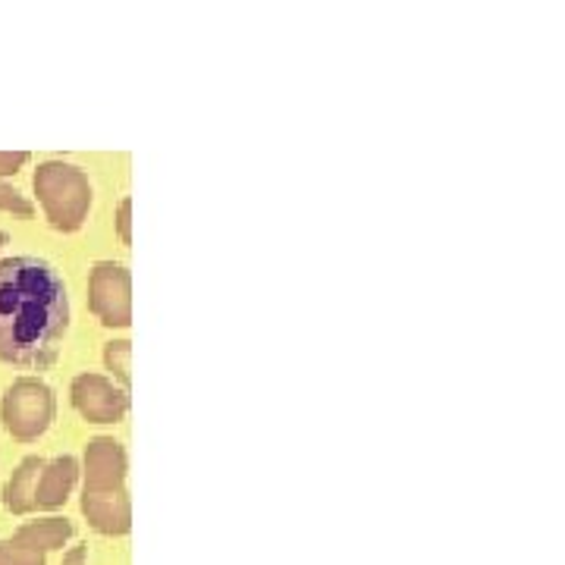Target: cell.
<instances>
[{
	"instance_id": "14",
	"label": "cell",
	"mask_w": 565,
	"mask_h": 565,
	"mask_svg": "<svg viewBox=\"0 0 565 565\" xmlns=\"http://www.w3.org/2000/svg\"><path fill=\"white\" fill-rule=\"evenodd\" d=\"M25 163H29V154H25V151H0V180L20 173Z\"/></svg>"
},
{
	"instance_id": "9",
	"label": "cell",
	"mask_w": 565,
	"mask_h": 565,
	"mask_svg": "<svg viewBox=\"0 0 565 565\" xmlns=\"http://www.w3.org/2000/svg\"><path fill=\"white\" fill-rule=\"evenodd\" d=\"M44 468V459L39 456H25L17 471L10 475V481L3 487V505L13 515H29L35 512V487H39V475Z\"/></svg>"
},
{
	"instance_id": "15",
	"label": "cell",
	"mask_w": 565,
	"mask_h": 565,
	"mask_svg": "<svg viewBox=\"0 0 565 565\" xmlns=\"http://www.w3.org/2000/svg\"><path fill=\"white\" fill-rule=\"evenodd\" d=\"M117 233H120L122 245L132 243V202L129 199H122L117 207Z\"/></svg>"
},
{
	"instance_id": "2",
	"label": "cell",
	"mask_w": 565,
	"mask_h": 565,
	"mask_svg": "<svg viewBox=\"0 0 565 565\" xmlns=\"http://www.w3.org/2000/svg\"><path fill=\"white\" fill-rule=\"evenodd\" d=\"M44 217L61 233H76L92 207V182L79 167L63 161L41 163L32 177Z\"/></svg>"
},
{
	"instance_id": "1",
	"label": "cell",
	"mask_w": 565,
	"mask_h": 565,
	"mask_svg": "<svg viewBox=\"0 0 565 565\" xmlns=\"http://www.w3.org/2000/svg\"><path fill=\"white\" fill-rule=\"evenodd\" d=\"M70 327L66 282L41 258L0 262V359L20 367H47Z\"/></svg>"
},
{
	"instance_id": "8",
	"label": "cell",
	"mask_w": 565,
	"mask_h": 565,
	"mask_svg": "<svg viewBox=\"0 0 565 565\" xmlns=\"http://www.w3.org/2000/svg\"><path fill=\"white\" fill-rule=\"evenodd\" d=\"M79 481V462L73 456H57L54 462H44L35 487V509H61L73 487Z\"/></svg>"
},
{
	"instance_id": "4",
	"label": "cell",
	"mask_w": 565,
	"mask_h": 565,
	"mask_svg": "<svg viewBox=\"0 0 565 565\" xmlns=\"http://www.w3.org/2000/svg\"><path fill=\"white\" fill-rule=\"evenodd\" d=\"M88 305L104 327H129L132 321V277L122 264H95L88 280Z\"/></svg>"
},
{
	"instance_id": "6",
	"label": "cell",
	"mask_w": 565,
	"mask_h": 565,
	"mask_svg": "<svg viewBox=\"0 0 565 565\" xmlns=\"http://www.w3.org/2000/svg\"><path fill=\"white\" fill-rule=\"evenodd\" d=\"M114 490H126V449L114 437H95L85 446L82 493H114Z\"/></svg>"
},
{
	"instance_id": "12",
	"label": "cell",
	"mask_w": 565,
	"mask_h": 565,
	"mask_svg": "<svg viewBox=\"0 0 565 565\" xmlns=\"http://www.w3.org/2000/svg\"><path fill=\"white\" fill-rule=\"evenodd\" d=\"M0 565H47V559L39 550H29L10 537V541H0Z\"/></svg>"
},
{
	"instance_id": "5",
	"label": "cell",
	"mask_w": 565,
	"mask_h": 565,
	"mask_svg": "<svg viewBox=\"0 0 565 565\" xmlns=\"http://www.w3.org/2000/svg\"><path fill=\"white\" fill-rule=\"evenodd\" d=\"M73 405L85 422L117 424L129 412V390L114 386L104 374H79L70 386Z\"/></svg>"
},
{
	"instance_id": "17",
	"label": "cell",
	"mask_w": 565,
	"mask_h": 565,
	"mask_svg": "<svg viewBox=\"0 0 565 565\" xmlns=\"http://www.w3.org/2000/svg\"><path fill=\"white\" fill-rule=\"evenodd\" d=\"M3 245H7V233H0V248H3Z\"/></svg>"
},
{
	"instance_id": "7",
	"label": "cell",
	"mask_w": 565,
	"mask_h": 565,
	"mask_svg": "<svg viewBox=\"0 0 565 565\" xmlns=\"http://www.w3.org/2000/svg\"><path fill=\"white\" fill-rule=\"evenodd\" d=\"M82 512H85L88 525L104 537H120V534H129V527H132V503H129L126 490L82 493Z\"/></svg>"
},
{
	"instance_id": "13",
	"label": "cell",
	"mask_w": 565,
	"mask_h": 565,
	"mask_svg": "<svg viewBox=\"0 0 565 565\" xmlns=\"http://www.w3.org/2000/svg\"><path fill=\"white\" fill-rule=\"evenodd\" d=\"M0 211H7V214H13V217H32V214H35V204L29 202L22 192H17V189H10V185L0 182Z\"/></svg>"
},
{
	"instance_id": "11",
	"label": "cell",
	"mask_w": 565,
	"mask_h": 565,
	"mask_svg": "<svg viewBox=\"0 0 565 565\" xmlns=\"http://www.w3.org/2000/svg\"><path fill=\"white\" fill-rule=\"evenodd\" d=\"M129 359H132V343H129V340L107 343V349H104L107 371H114V374H117V381L122 384V390L129 386Z\"/></svg>"
},
{
	"instance_id": "16",
	"label": "cell",
	"mask_w": 565,
	"mask_h": 565,
	"mask_svg": "<svg viewBox=\"0 0 565 565\" xmlns=\"http://www.w3.org/2000/svg\"><path fill=\"white\" fill-rule=\"evenodd\" d=\"M63 565H88V546H73V550L63 556Z\"/></svg>"
},
{
	"instance_id": "10",
	"label": "cell",
	"mask_w": 565,
	"mask_h": 565,
	"mask_svg": "<svg viewBox=\"0 0 565 565\" xmlns=\"http://www.w3.org/2000/svg\"><path fill=\"white\" fill-rule=\"evenodd\" d=\"M73 534H76V525H73L70 519H57V515H51V519L25 522V525L17 527L13 541L22 546H29V550H39V553L47 556V553H54V550H63Z\"/></svg>"
},
{
	"instance_id": "3",
	"label": "cell",
	"mask_w": 565,
	"mask_h": 565,
	"mask_svg": "<svg viewBox=\"0 0 565 565\" xmlns=\"http://www.w3.org/2000/svg\"><path fill=\"white\" fill-rule=\"evenodd\" d=\"M0 418L13 440L20 444L39 440L54 422V390L39 377H20L3 393Z\"/></svg>"
}]
</instances>
